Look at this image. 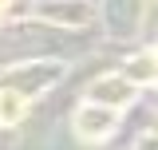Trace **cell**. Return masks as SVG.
<instances>
[{"label": "cell", "instance_id": "cell-1", "mask_svg": "<svg viewBox=\"0 0 158 150\" xmlns=\"http://www.w3.org/2000/svg\"><path fill=\"white\" fill-rule=\"evenodd\" d=\"M115 119L118 115L111 111V107H83V111L75 115V127L83 138H103V134L115 127Z\"/></svg>", "mask_w": 158, "mask_h": 150}, {"label": "cell", "instance_id": "cell-2", "mask_svg": "<svg viewBox=\"0 0 158 150\" xmlns=\"http://www.w3.org/2000/svg\"><path fill=\"white\" fill-rule=\"evenodd\" d=\"M28 111V103H24V95L16 91H0V123H20Z\"/></svg>", "mask_w": 158, "mask_h": 150}, {"label": "cell", "instance_id": "cell-3", "mask_svg": "<svg viewBox=\"0 0 158 150\" xmlns=\"http://www.w3.org/2000/svg\"><path fill=\"white\" fill-rule=\"evenodd\" d=\"M8 4H12V0H0V12H4V8H8Z\"/></svg>", "mask_w": 158, "mask_h": 150}]
</instances>
